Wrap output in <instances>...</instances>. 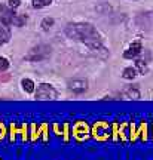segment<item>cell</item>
I'll return each instance as SVG.
<instances>
[{"mask_svg":"<svg viewBox=\"0 0 153 160\" xmlns=\"http://www.w3.org/2000/svg\"><path fill=\"white\" fill-rule=\"evenodd\" d=\"M66 34H67L68 39L82 42L86 46L94 43V42H100L101 40V36L97 31V28L92 24H88V22L68 24L66 27Z\"/></svg>","mask_w":153,"mask_h":160,"instance_id":"6da1fadb","label":"cell"},{"mask_svg":"<svg viewBox=\"0 0 153 160\" xmlns=\"http://www.w3.org/2000/svg\"><path fill=\"white\" fill-rule=\"evenodd\" d=\"M49 55H51V46L39 45V46H34L33 49L24 58H25L27 61H43V59H46Z\"/></svg>","mask_w":153,"mask_h":160,"instance_id":"7a4b0ae2","label":"cell"},{"mask_svg":"<svg viewBox=\"0 0 153 160\" xmlns=\"http://www.w3.org/2000/svg\"><path fill=\"white\" fill-rule=\"evenodd\" d=\"M34 93H36V99H55L58 97L55 88L49 83H40Z\"/></svg>","mask_w":153,"mask_h":160,"instance_id":"3957f363","label":"cell"},{"mask_svg":"<svg viewBox=\"0 0 153 160\" xmlns=\"http://www.w3.org/2000/svg\"><path fill=\"white\" fill-rule=\"evenodd\" d=\"M11 40V22L5 17H0V45Z\"/></svg>","mask_w":153,"mask_h":160,"instance_id":"277c9868","label":"cell"},{"mask_svg":"<svg viewBox=\"0 0 153 160\" xmlns=\"http://www.w3.org/2000/svg\"><path fill=\"white\" fill-rule=\"evenodd\" d=\"M143 51V46H141V42H134V43H131L129 48L124 52V58L126 59H132V58H137Z\"/></svg>","mask_w":153,"mask_h":160,"instance_id":"5b68a950","label":"cell"},{"mask_svg":"<svg viewBox=\"0 0 153 160\" xmlns=\"http://www.w3.org/2000/svg\"><path fill=\"white\" fill-rule=\"evenodd\" d=\"M68 89L74 93H83L88 91V82L86 80H70Z\"/></svg>","mask_w":153,"mask_h":160,"instance_id":"8992f818","label":"cell"},{"mask_svg":"<svg viewBox=\"0 0 153 160\" xmlns=\"http://www.w3.org/2000/svg\"><path fill=\"white\" fill-rule=\"evenodd\" d=\"M108 132H110V128H108L106 123H98V125H95V128H94V133H95V137H98V138H106L108 135Z\"/></svg>","mask_w":153,"mask_h":160,"instance_id":"52a82bcc","label":"cell"},{"mask_svg":"<svg viewBox=\"0 0 153 160\" xmlns=\"http://www.w3.org/2000/svg\"><path fill=\"white\" fill-rule=\"evenodd\" d=\"M137 74H138V70H137L135 67H126V68L122 71V77H124L125 80H134L137 77Z\"/></svg>","mask_w":153,"mask_h":160,"instance_id":"ba28073f","label":"cell"},{"mask_svg":"<svg viewBox=\"0 0 153 160\" xmlns=\"http://www.w3.org/2000/svg\"><path fill=\"white\" fill-rule=\"evenodd\" d=\"M21 86H23L24 92H27V93L36 92V85H34V82L31 79H23L21 80Z\"/></svg>","mask_w":153,"mask_h":160,"instance_id":"9c48e42d","label":"cell"},{"mask_svg":"<svg viewBox=\"0 0 153 160\" xmlns=\"http://www.w3.org/2000/svg\"><path fill=\"white\" fill-rule=\"evenodd\" d=\"M122 97H124V99H138L140 98V92L135 88H129L128 91H125L122 93Z\"/></svg>","mask_w":153,"mask_h":160,"instance_id":"30bf717a","label":"cell"},{"mask_svg":"<svg viewBox=\"0 0 153 160\" xmlns=\"http://www.w3.org/2000/svg\"><path fill=\"white\" fill-rule=\"evenodd\" d=\"M40 27H42V30L43 31H49V30L54 27V19L52 18H43V21H42V24H40Z\"/></svg>","mask_w":153,"mask_h":160,"instance_id":"8fae6325","label":"cell"},{"mask_svg":"<svg viewBox=\"0 0 153 160\" xmlns=\"http://www.w3.org/2000/svg\"><path fill=\"white\" fill-rule=\"evenodd\" d=\"M52 3V0H33V8L34 9H42V8H46Z\"/></svg>","mask_w":153,"mask_h":160,"instance_id":"7c38bea8","label":"cell"},{"mask_svg":"<svg viewBox=\"0 0 153 160\" xmlns=\"http://www.w3.org/2000/svg\"><path fill=\"white\" fill-rule=\"evenodd\" d=\"M135 65H137V68H138V71H140L141 74H146V73H147V64H146L144 59H137Z\"/></svg>","mask_w":153,"mask_h":160,"instance_id":"4fadbf2b","label":"cell"},{"mask_svg":"<svg viewBox=\"0 0 153 160\" xmlns=\"http://www.w3.org/2000/svg\"><path fill=\"white\" fill-rule=\"evenodd\" d=\"M9 68V61L6 58L0 57V71H5V70Z\"/></svg>","mask_w":153,"mask_h":160,"instance_id":"5bb4252c","label":"cell"},{"mask_svg":"<svg viewBox=\"0 0 153 160\" xmlns=\"http://www.w3.org/2000/svg\"><path fill=\"white\" fill-rule=\"evenodd\" d=\"M21 2H23V0H9V2H8V6H9L11 9H17L18 6L21 5Z\"/></svg>","mask_w":153,"mask_h":160,"instance_id":"9a60e30c","label":"cell"},{"mask_svg":"<svg viewBox=\"0 0 153 160\" xmlns=\"http://www.w3.org/2000/svg\"><path fill=\"white\" fill-rule=\"evenodd\" d=\"M3 135V128H0V137Z\"/></svg>","mask_w":153,"mask_h":160,"instance_id":"2e32d148","label":"cell"}]
</instances>
